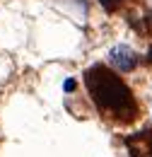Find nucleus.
I'll return each instance as SVG.
<instances>
[{
    "label": "nucleus",
    "instance_id": "nucleus-1",
    "mask_svg": "<svg viewBox=\"0 0 152 157\" xmlns=\"http://www.w3.org/2000/svg\"><path fill=\"white\" fill-rule=\"evenodd\" d=\"M87 90L101 111H109L114 116H121V114L133 116L135 114V101L131 90L106 68H92L87 73Z\"/></svg>",
    "mask_w": 152,
    "mask_h": 157
},
{
    "label": "nucleus",
    "instance_id": "nucleus-2",
    "mask_svg": "<svg viewBox=\"0 0 152 157\" xmlns=\"http://www.w3.org/2000/svg\"><path fill=\"white\" fill-rule=\"evenodd\" d=\"M111 63L121 73H131L135 65H138V56L133 53V48H128V46H116L114 51H111Z\"/></svg>",
    "mask_w": 152,
    "mask_h": 157
},
{
    "label": "nucleus",
    "instance_id": "nucleus-3",
    "mask_svg": "<svg viewBox=\"0 0 152 157\" xmlns=\"http://www.w3.org/2000/svg\"><path fill=\"white\" fill-rule=\"evenodd\" d=\"M99 2H101V5L106 7V10H114V7H116V2H118V0H99Z\"/></svg>",
    "mask_w": 152,
    "mask_h": 157
},
{
    "label": "nucleus",
    "instance_id": "nucleus-4",
    "mask_svg": "<svg viewBox=\"0 0 152 157\" xmlns=\"http://www.w3.org/2000/svg\"><path fill=\"white\" fill-rule=\"evenodd\" d=\"M63 87H65L68 92H73V90H75V80H65V85H63Z\"/></svg>",
    "mask_w": 152,
    "mask_h": 157
},
{
    "label": "nucleus",
    "instance_id": "nucleus-5",
    "mask_svg": "<svg viewBox=\"0 0 152 157\" xmlns=\"http://www.w3.org/2000/svg\"><path fill=\"white\" fill-rule=\"evenodd\" d=\"M147 56H150V60H152V46H150V51H147Z\"/></svg>",
    "mask_w": 152,
    "mask_h": 157
}]
</instances>
